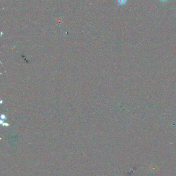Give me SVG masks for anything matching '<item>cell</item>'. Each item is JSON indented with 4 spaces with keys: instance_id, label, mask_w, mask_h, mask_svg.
<instances>
[{
    "instance_id": "obj_1",
    "label": "cell",
    "mask_w": 176,
    "mask_h": 176,
    "mask_svg": "<svg viewBox=\"0 0 176 176\" xmlns=\"http://www.w3.org/2000/svg\"><path fill=\"white\" fill-rule=\"evenodd\" d=\"M117 3H118V5H121V6H123L124 5H125L127 2V0H117Z\"/></svg>"
},
{
    "instance_id": "obj_2",
    "label": "cell",
    "mask_w": 176,
    "mask_h": 176,
    "mask_svg": "<svg viewBox=\"0 0 176 176\" xmlns=\"http://www.w3.org/2000/svg\"><path fill=\"white\" fill-rule=\"evenodd\" d=\"M160 1H162V2H165V1H167V0H160Z\"/></svg>"
}]
</instances>
